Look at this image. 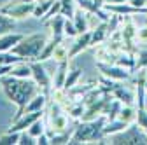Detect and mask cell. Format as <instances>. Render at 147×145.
Here are the masks:
<instances>
[{"mask_svg":"<svg viewBox=\"0 0 147 145\" xmlns=\"http://www.w3.org/2000/svg\"><path fill=\"white\" fill-rule=\"evenodd\" d=\"M28 133L32 135V136H39V135H42V133H46V130H44V122H42V119H37L30 128H28Z\"/></svg>","mask_w":147,"mask_h":145,"instance_id":"obj_32","label":"cell"},{"mask_svg":"<svg viewBox=\"0 0 147 145\" xmlns=\"http://www.w3.org/2000/svg\"><path fill=\"white\" fill-rule=\"evenodd\" d=\"M47 39H46V35L42 33H33V35H28V37H23L21 42H18L11 52L18 54V56H21L25 61L30 60V61H37L40 56V52L46 46Z\"/></svg>","mask_w":147,"mask_h":145,"instance_id":"obj_3","label":"cell"},{"mask_svg":"<svg viewBox=\"0 0 147 145\" xmlns=\"http://www.w3.org/2000/svg\"><path fill=\"white\" fill-rule=\"evenodd\" d=\"M91 46V30L84 32V33H79L77 37H76V42L72 44L70 51H68V60L72 58H76L79 52H82L84 49H88Z\"/></svg>","mask_w":147,"mask_h":145,"instance_id":"obj_10","label":"cell"},{"mask_svg":"<svg viewBox=\"0 0 147 145\" xmlns=\"http://www.w3.org/2000/svg\"><path fill=\"white\" fill-rule=\"evenodd\" d=\"M142 130H145L147 131V110H145V107H138L137 108V121H135Z\"/></svg>","mask_w":147,"mask_h":145,"instance_id":"obj_33","label":"cell"},{"mask_svg":"<svg viewBox=\"0 0 147 145\" xmlns=\"http://www.w3.org/2000/svg\"><path fill=\"white\" fill-rule=\"evenodd\" d=\"M109 21H102V25L98 28H95L91 32V46H96V44H102L107 37H109Z\"/></svg>","mask_w":147,"mask_h":145,"instance_id":"obj_20","label":"cell"},{"mask_svg":"<svg viewBox=\"0 0 147 145\" xmlns=\"http://www.w3.org/2000/svg\"><path fill=\"white\" fill-rule=\"evenodd\" d=\"M112 95L123 103V105H133V101H135V96H133V93L130 91V89H126L124 86H121V84H117L116 86V89L112 91Z\"/></svg>","mask_w":147,"mask_h":145,"instance_id":"obj_19","label":"cell"},{"mask_svg":"<svg viewBox=\"0 0 147 145\" xmlns=\"http://www.w3.org/2000/svg\"><path fill=\"white\" fill-rule=\"evenodd\" d=\"M23 37L25 35H21V33H4V35H0V52L11 51L18 42L23 40Z\"/></svg>","mask_w":147,"mask_h":145,"instance_id":"obj_13","label":"cell"},{"mask_svg":"<svg viewBox=\"0 0 147 145\" xmlns=\"http://www.w3.org/2000/svg\"><path fill=\"white\" fill-rule=\"evenodd\" d=\"M144 77H145V81H147V72H145V74H144Z\"/></svg>","mask_w":147,"mask_h":145,"instance_id":"obj_41","label":"cell"},{"mask_svg":"<svg viewBox=\"0 0 147 145\" xmlns=\"http://www.w3.org/2000/svg\"><path fill=\"white\" fill-rule=\"evenodd\" d=\"M76 2H81V0H76Z\"/></svg>","mask_w":147,"mask_h":145,"instance_id":"obj_44","label":"cell"},{"mask_svg":"<svg viewBox=\"0 0 147 145\" xmlns=\"http://www.w3.org/2000/svg\"><path fill=\"white\" fill-rule=\"evenodd\" d=\"M145 133H147V131H145Z\"/></svg>","mask_w":147,"mask_h":145,"instance_id":"obj_46","label":"cell"},{"mask_svg":"<svg viewBox=\"0 0 147 145\" xmlns=\"http://www.w3.org/2000/svg\"><path fill=\"white\" fill-rule=\"evenodd\" d=\"M2 87H4L5 95L9 96V100L18 105V114L12 117V122H16L25 114L28 101L37 95L39 84L30 79H18L12 75H5V77H2Z\"/></svg>","mask_w":147,"mask_h":145,"instance_id":"obj_1","label":"cell"},{"mask_svg":"<svg viewBox=\"0 0 147 145\" xmlns=\"http://www.w3.org/2000/svg\"><path fill=\"white\" fill-rule=\"evenodd\" d=\"M30 68H32V77L33 81L39 84V87L44 89V93H49V87H51V81L47 77V72L46 68L39 63V61H30Z\"/></svg>","mask_w":147,"mask_h":145,"instance_id":"obj_8","label":"cell"},{"mask_svg":"<svg viewBox=\"0 0 147 145\" xmlns=\"http://www.w3.org/2000/svg\"><path fill=\"white\" fill-rule=\"evenodd\" d=\"M137 26H135V23L131 21V19H128L126 21V25H123V28H121V35H123V40H124V47L128 49V51H133V40L137 39Z\"/></svg>","mask_w":147,"mask_h":145,"instance_id":"obj_11","label":"cell"},{"mask_svg":"<svg viewBox=\"0 0 147 145\" xmlns=\"http://www.w3.org/2000/svg\"><path fill=\"white\" fill-rule=\"evenodd\" d=\"M110 143H116V145H137V143H147V133L145 130H142L140 126L135 122H131L130 126H128L126 130L112 135V140H110Z\"/></svg>","mask_w":147,"mask_h":145,"instance_id":"obj_4","label":"cell"},{"mask_svg":"<svg viewBox=\"0 0 147 145\" xmlns=\"http://www.w3.org/2000/svg\"><path fill=\"white\" fill-rule=\"evenodd\" d=\"M0 86H2V84H0Z\"/></svg>","mask_w":147,"mask_h":145,"instance_id":"obj_45","label":"cell"},{"mask_svg":"<svg viewBox=\"0 0 147 145\" xmlns=\"http://www.w3.org/2000/svg\"><path fill=\"white\" fill-rule=\"evenodd\" d=\"M35 4L37 2H16V4H9L5 7L0 9V12H4L11 17H14V19H23V17L33 14V9H35Z\"/></svg>","mask_w":147,"mask_h":145,"instance_id":"obj_5","label":"cell"},{"mask_svg":"<svg viewBox=\"0 0 147 145\" xmlns=\"http://www.w3.org/2000/svg\"><path fill=\"white\" fill-rule=\"evenodd\" d=\"M145 91H147V81H145Z\"/></svg>","mask_w":147,"mask_h":145,"instance_id":"obj_42","label":"cell"},{"mask_svg":"<svg viewBox=\"0 0 147 145\" xmlns=\"http://www.w3.org/2000/svg\"><path fill=\"white\" fill-rule=\"evenodd\" d=\"M128 0H105V4H124Z\"/></svg>","mask_w":147,"mask_h":145,"instance_id":"obj_40","label":"cell"},{"mask_svg":"<svg viewBox=\"0 0 147 145\" xmlns=\"http://www.w3.org/2000/svg\"><path fill=\"white\" fill-rule=\"evenodd\" d=\"M20 143H21V145H33V143H37V140H35V136H32L30 133H21Z\"/></svg>","mask_w":147,"mask_h":145,"instance_id":"obj_36","label":"cell"},{"mask_svg":"<svg viewBox=\"0 0 147 145\" xmlns=\"http://www.w3.org/2000/svg\"><path fill=\"white\" fill-rule=\"evenodd\" d=\"M63 33H65V37H77V35H79V32H77L76 25H74V21L70 19V17H67V19H65Z\"/></svg>","mask_w":147,"mask_h":145,"instance_id":"obj_34","label":"cell"},{"mask_svg":"<svg viewBox=\"0 0 147 145\" xmlns=\"http://www.w3.org/2000/svg\"><path fill=\"white\" fill-rule=\"evenodd\" d=\"M11 70H12V65H0V79L5 77V75H9Z\"/></svg>","mask_w":147,"mask_h":145,"instance_id":"obj_39","label":"cell"},{"mask_svg":"<svg viewBox=\"0 0 147 145\" xmlns=\"http://www.w3.org/2000/svg\"><path fill=\"white\" fill-rule=\"evenodd\" d=\"M20 61H23V58L18 56V54H14V52H11V51L0 52V65H16Z\"/></svg>","mask_w":147,"mask_h":145,"instance_id":"obj_27","label":"cell"},{"mask_svg":"<svg viewBox=\"0 0 147 145\" xmlns=\"http://www.w3.org/2000/svg\"><path fill=\"white\" fill-rule=\"evenodd\" d=\"M20 136H21V131H7L5 135L0 136V145H14V143H20Z\"/></svg>","mask_w":147,"mask_h":145,"instance_id":"obj_28","label":"cell"},{"mask_svg":"<svg viewBox=\"0 0 147 145\" xmlns=\"http://www.w3.org/2000/svg\"><path fill=\"white\" fill-rule=\"evenodd\" d=\"M72 21H74V25H76V28H77V32H79V33L88 32V16H86V11H84L82 7L76 9V12H74V17H72Z\"/></svg>","mask_w":147,"mask_h":145,"instance_id":"obj_21","label":"cell"},{"mask_svg":"<svg viewBox=\"0 0 147 145\" xmlns=\"http://www.w3.org/2000/svg\"><path fill=\"white\" fill-rule=\"evenodd\" d=\"M84 112H86V105H84L82 101H79V103H76V105H72V107L68 108V114H70V117H74V119L82 117Z\"/></svg>","mask_w":147,"mask_h":145,"instance_id":"obj_31","label":"cell"},{"mask_svg":"<svg viewBox=\"0 0 147 145\" xmlns=\"http://www.w3.org/2000/svg\"><path fill=\"white\" fill-rule=\"evenodd\" d=\"M65 19H67V17H65L63 14H56V16H53V17H51L49 26H51V30H53V35H65V33H63Z\"/></svg>","mask_w":147,"mask_h":145,"instance_id":"obj_24","label":"cell"},{"mask_svg":"<svg viewBox=\"0 0 147 145\" xmlns=\"http://www.w3.org/2000/svg\"><path fill=\"white\" fill-rule=\"evenodd\" d=\"M81 74H82L81 68H74L72 72H68V75H67V79H65V86H63V87L67 89V91H70V89H72L74 86H76V82L79 81Z\"/></svg>","mask_w":147,"mask_h":145,"instance_id":"obj_29","label":"cell"},{"mask_svg":"<svg viewBox=\"0 0 147 145\" xmlns=\"http://www.w3.org/2000/svg\"><path fill=\"white\" fill-rule=\"evenodd\" d=\"M107 122L105 115H98L91 121H82L76 130H74L68 143H82V142H105L103 136V126Z\"/></svg>","mask_w":147,"mask_h":145,"instance_id":"obj_2","label":"cell"},{"mask_svg":"<svg viewBox=\"0 0 147 145\" xmlns=\"http://www.w3.org/2000/svg\"><path fill=\"white\" fill-rule=\"evenodd\" d=\"M114 63L119 65V66H124V68H128V70H133V68L137 66V58L133 56L131 51H124V52H119L117 56H116Z\"/></svg>","mask_w":147,"mask_h":145,"instance_id":"obj_17","label":"cell"},{"mask_svg":"<svg viewBox=\"0 0 147 145\" xmlns=\"http://www.w3.org/2000/svg\"><path fill=\"white\" fill-rule=\"evenodd\" d=\"M137 40L142 44H147V25L137 30Z\"/></svg>","mask_w":147,"mask_h":145,"instance_id":"obj_37","label":"cell"},{"mask_svg":"<svg viewBox=\"0 0 147 145\" xmlns=\"http://www.w3.org/2000/svg\"><path fill=\"white\" fill-rule=\"evenodd\" d=\"M26 2H35V0H26Z\"/></svg>","mask_w":147,"mask_h":145,"instance_id":"obj_43","label":"cell"},{"mask_svg":"<svg viewBox=\"0 0 147 145\" xmlns=\"http://www.w3.org/2000/svg\"><path fill=\"white\" fill-rule=\"evenodd\" d=\"M47 143H51V138L47 133H42L37 136V145H47Z\"/></svg>","mask_w":147,"mask_h":145,"instance_id":"obj_38","label":"cell"},{"mask_svg":"<svg viewBox=\"0 0 147 145\" xmlns=\"http://www.w3.org/2000/svg\"><path fill=\"white\" fill-rule=\"evenodd\" d=\"M61 2V11L60 14H63L65 17H74V12H76V7H74V4H76V0H60Z\"/></svg>","mask_w":147,"mask_h":145,"instance_id":"obj_30","label":"cell"},{"mask_svg":"<svg viewBox=\"0 0 147 145\" xmlns=\"http://www.w3.org/2000/svg\"><path fill=\"white\" fill-rule=\"evenodd\" d=\"M46 103H47V95L46 93H37L30 101H28V105H26V108H25V112H35V110H42V108L46 107Z\"/></svg>","mask_w":147,"mask_h":145,"instance_id":"obj_22","label":"cell"},{"mask_svg":"<svg viewBox=\"0 0 147 145\" xmlns=\"http://www.w3.org/2000/svg\"><path fill=\"white\" fill-rule=\"evenodd\" d=\"M117 117L123 119V121H126L128 124H131V122L137 121V110L131 105H123V108H121V112H119Z\"/></svg>","mask_w":147,"mask_h":145,"instance_id":"obj_25","label":"cell"},{"mask_svg":"<svg viewBox=\"0 0 147 145\" xmlns=\"http://www.w3.org/2000/svg\"><path fill=\"white\" fill-rule=\"evenodd\" d=\"M12 77H18V79H30L32 77V68H30V63H26L25 60L20 61V63H16L12 65V70H11V74Z\"/></svg>","mask_w":147,"mask_h":145,"instance_id":"obj_18","label":"cell"},{"mask_svg":"<svg viewBox=\"0 0 147 145\" xmlns=\"http://www.w3.org/2000/svg\"><path fill=\"white\" fill-rule=\"evenodd\" d=\"M63 37H65V35H53L51 40H47V42H46V46H44V49H42V52H40L39 60H40V61L49 60L53 54H54V49H56V47L63 42Z\"/></svg>","mask_w":147,"mask_h":145,"instance_id":"obj_12","label":"cell"},{"mask_svg":"<svg viewBox=\"0 0 147 145\" xmlns=\"http://www.w3.org/2000/svg\"><path fill=\"white\" fill-rule=\"evenodd\" d=\"M54 2H56V0H40V2H37L32 16L37 17V19H42V17L49 12V9L54 5Z\"/></svg>","mask_w":147,"mask_h":145,"instance_id":"obj_23","label":"cell"},{"mask_svg":"<svg viewBox=\"0 0 147 145\" xmlns=\"http://www.w3.org/2000/svg\"><path fill=\"white\" fill-rule=\"evenodd\" d=\"M67 75H68V60H61L56 68V75H54V89H61L65 86Z\"/></svg>","mask_w":147,"mask_h":145,"instance_id":"obj_16","label":"cell"},{"mask_svg":"<svg viewBox=\"0 0 147 145\" xmlns=\"http://www.w3.org/2000/svg\"><path fill=\"white\" fill-rule=\"evenodd\" d=\"M98 68L100 72L109 77V79H114V81H128L131 77L130 70L124 68V66H119V65H110V63H103V61H98Z\"/></svg>","mask_w":147,"mask_h":145,"instance_id":"obj_6","label":"cell"},{"mask_svg":"<svg viewBox=\"0 0 147 145\" xmlns=\"http://www.w3.org/2000/svg\"><path fill=\"white\" fill-rule=\"evenodd\" d=\"M42 110H35V112H25L20 119H18L16 122H12L11 130L9 131H23L26 128H30V126L37 121V119H42Z\"/></svg>","mask_w":147,"mask_h":145,"instance_id":"obj_9","label":"cell"},{"mask_svg":"<svg viewBox=\"0 0 147 145\" xmlns=\"http://www.w3.org/2000/svg\"><path fill=\"white\" fill-rule=\"evenodd\" d=\"M135 68H147V49L138 51V58H137V66Z\"/></svg>","mask_w":147,"mask_h":145,"instance_id":"obj_35","label":"cell"},{"mask_svg":"<svg viewBox=\"0 0 147 145\" xmlns=\"http://www.w3.org/2000/svg\"><path fill=\"white\" fill-rule=\"evenodd\" d=\"M51 124H53L54 133H56V131H63L65 126H67V119L60 112V107L58 105H53V108H51Z\"/></svg>","mask_w":147,"mask_h":145,"instance_id":"obj_15","label":"cell"},{"mask_svg":"<svg viewBox=\"0 0 147 145\" xmlns=\"http://www.w3.org/2000/svg\"><path fill=\"white\" fill-rule=\"evenodd\" d=\"M103 9L109 14L117 16H131V14H147V7H135L131 4H103Z\"/></svg>","mask_w":147,"mask_h":145,"instance_id":"obj_7","label":"cell"},{"mask_svg":"<svg viewBox=\"0 0 147 145\" xmlns=\"http://www.w3.org/2000/svg\"><path fill=\"white\" fill-rule=\"evenodd\" d=\"M128 126H130V124H128L126 121H123V119H119V117L112 119V121H107L105 126H103V136H112V135L126 130Z\"/></svg>","mask_w":147,"mask_h":145,"instance_id":"obj_14","label":"cell"},{"mask_svg":"<svg viewBox=\"0 0 147 145\" xmlns=\"http://www.w3.org/2000/svg\"><path fill=\"white\" fill-rule=\"evenodd\" d=\"M16 21H14V17L4 14V12H0V35H4V33H9L12 28H14Z\"/></svg>","mask_w":147,"mask_h":145,"instance_id":"obj_26","label":"cell"}]
</instances>
